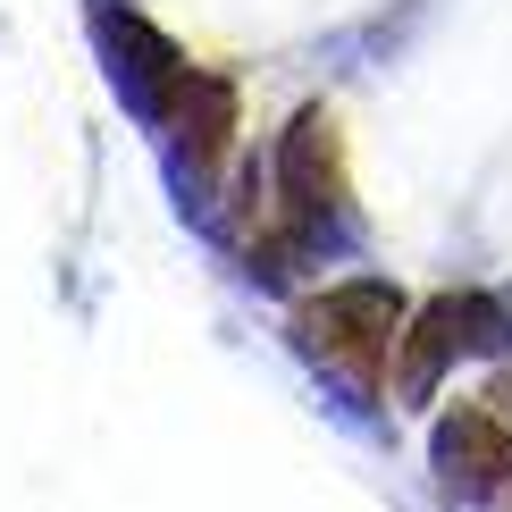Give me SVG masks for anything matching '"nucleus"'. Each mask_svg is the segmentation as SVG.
Instances as JSON below:
<instances>
[{
  "instance_id": "1",
  "label": "nucleus",
  "mask_w": 512,
  "mask_h": 512,
  "mask_svg": "<svg viewBox=\"0 0 512 512\" xmlns=\"http://www.w3.org/2000/svg\"><path fill=\"white\" fill-rule=\"evenodd\" d=\"M387 336H395V294L387 286H345V294H328L311 311V345H328L336 361L387 353Z\"/></svg>"
}]
</instances>
